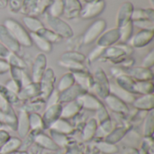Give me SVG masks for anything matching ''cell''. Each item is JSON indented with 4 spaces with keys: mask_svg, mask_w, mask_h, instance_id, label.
<instances>
[{
    "mask_svg": "<svg viewBox=\"0 0 154 154\" xmlns=\"http://www.w3.org/2000/svg\"><path fill=\"white\" fill-rule=\"evenodd\" d=\"M75 79V83L81 87L84 90L88 91L92 89L94 85V79L93 77L87 71H79L72 73Z\"/></svg>",
    "mask_w": 154,
    "mask_h": 154,
    "instance_id": "18",
    "label": "cell"
},
{
    "mask_svg": "<svg viewBox=\"0 0 154 154\" xmlns=\"http://www.w3.org/2000/svg\"><path fill=\"white\" fill-rule=\"evenodd\" d=\"M23 22L25 25V27L31 32H34L37 33L40 30H42L44 25L43 23L37 19L36 17H32V16H24L23 18Z\"/></svg>",
    "mask_w": 154,
    "mask_h": 154,
    "instance_id": "29",
    "label": "cell"
},
{
    "mask_svg": "<svg viewBox=\"0 0 154 154\" xmlns=\"http://www.w3.org/2000/svg\"><path fill=\"white\" fill-rule=\"evenodd\" d=\"M47 23L50 26L51 30L53 31L55 33L60 35L61 38H70L73 36V31L71 27L63 20L59 17L51 16L50 14L46 17Z\"/></svg>",
    "mask_w": 154,
    "mask_h": 154,
    "instance_id": "3",
    "label": "cell"
},
{
    "mask_svg": "<svg viewBox=\"0 0 154 154\" xmlns=\"http://www.w3.org/2000/svg\"><path fill=\"white\" fill-rule=\"evenodd\" d=\"M105 49H106V48H103V47H100V46H97V48H95V49L90 52V54L88 55V61H89V62H93V61H95L96 60L101 58L102 55H103V53H104Z\"/></svg>",
    "mask_w": 154,
    "mask_h": 154,
    "instance_id": "49",
    "label": "cell"
},
{
    "mask_svg": "<svg viewBox=\"0 0 154 154\" xmlns=\"http://www.w3.org/2000/svg\"><path fill=\"white\" fill-rule=\"evenodd\" d=\"M154 64V51L152 50L143 60L142 62V67L147 68V69H152Z\"/></svg>",
    "mask_w": 154,
    "mask_h": 154,
    "instance_id": "52",
    "label": "cell"
},
{
    "mask_svg": "<svg viewBox=\"0 0 154 154\" xmlns=\"http://www.w3.org/2000/svg\"><path fill=\"white\" fill-rule=\"evenodd\" d=\"M16 128L19 135L21 137H25L30 131V123H29V115L25 110H21L17 118Z\"/></svg>",
    "mask_w": 154,
    "mask_h": 154,
    "instance_id": "20",
    "label": "cell"
},
{
    "mask_svg": "<svg viewBox=\"0 0 154 154\" xmlns=\"http://www.w3.org/2000/svg\"><path fill=\"white\" fill-rule=\"evenodd\" d=\"M10 72L12 76V79L15 80L21 88L32 83V79L28 76V74L23 69H18V68H10Z\"/></svg>",
    "mask_w": 154,
    "mask_h": 154,
    "instance_id": "23",
    "label": "cell"
},
{
    "mask_svg": "<svg viewBox=\"0 0 154 154\" xmlns=\"http://www.w3.org/2000/svg\"><path fill=\"white\" fill-rule=\"evenodd\" d=\"M74 84L76 83H75V79H74L72 72H68L60 78L57 86V91L59 93H61L65 91L66 89L69 88L70 87H72Z\"/></svg>",
    "mask_w": 154,
    "mask_h": 154,
    "instance_id": "30",
    "label": "cell"
},
{
    "mask_svg": "<svg viewBox=\"0 0 154 154\" xmlns=\"http://www.w3.org/2000/svg\"><path fill=\"white\" fill-rule=\"evenodd\" d=\"M41 95V88L39 83L32 82L23 87L18 93V98L20 100H31Z\"/></svg>",
    "mask_w": 154,
    "mask_h": 154,
    "instance_id": "16",
    "label": "cell"
},
{
    "mask_svg": "<svg viewBox=\"0 0 154 154\" xmlns=\"http://www.w3.org/2000/svg\"><path fill=\"white\" fill-rule=\"evenodd\" d=\"M133 23L140 27L142 30H153V21L150 20H143V21H134Z\"/></svg>",
    "mask_w": 154,
    "mask_h": 154,
    "instance_id": "55",
    "label": "cell"
},
{
    "mask_svg": "<svg viewBox=\"0 0 154 154\" xmlns=\"http://www.w3.org/2000/svg\"><path fill=\"white\" fill-rule=\"evenodd\" d=\"M116 85H118L120 88H124L125 90L134 94L133 93V88H134V84L135 79H134L132 77H130L126 73L119 75L118 77L116 78Z\"/></svg>",
    "mask_w": 154,
    "mask_h": 154,
    "instance_id": "28",
    "label": "cell"
},
{
    "mask_svg": "<svg viewBox=\"0 0 154 154\" xmlns=\"http://www.w3.org/2000/svg\"><path fill=\"white\" fill-rule=\"evenodd\" d=\"M5 60L10 65V67H13V68H18V69H24L25 67H26L24 60L22 58H20L17 55V53H14V52H11L10 51L8 53V55L6 56Z\"/></svg>",
    "mask_w": 154,
    "mask_h": 154,
    "instance_id": "36",
    "label": "cell"
},
{
    "mask_svg": "<svg viewBox=\"0 0 154 154\" xmlns=\"http://www.w3.org/2000/svg\"><path fill=\"white\" fill-rule=\"evenodd\" d=\"M119 32H120V41L123 42H128L132 35H133V32H134V23L133 22H129L128 23L125 24L124 26L118 28Z\"/></svg>",
    "mask_w": 154,
    "mask_h": 154,
    "instance_id": "37",
    "label": "cell"
},
{
    "mask_svg": "<svg viewBox=\"0 0 154 154\" xmlns=\"http://www.w3.org/2000/svg\"><path fill=\"white\" fill-rule=\"evenodd\" d=\"M105 101L106 104L107 105V106L111 109V111L117 113V114H127L129 112V108L126 105V103H125L124 101H122L121 99H119L118 97H116V96L112 95L109 93V95H107L105 97Z\"/></svg>",
    "mask_w": 154,
    "mask_h": 154,
    "instance_id": "15",
    "label": "cell"
},
{
    "mask_svg": "<svg viewBox=\"0 0 154 154\" xmlns=\"http://www.w3.org/2000/svg\"><path fill=\"white\" fill-rule=\"evenodd\" d=\"M22 142L17 138H9L0 149L1 154H10L20 148Z\"/></svg>",
    "mask_w": 154,
    "mask_h": 154,
    "instance_id": "31",
    "label": "cell"
},
{
    "mask_svg": "<svg viewBox=\"0 0 154 154\" xmlns=\"http://www.w3.org/2000/svg\"><path fill=\"white\" fill-rule=\"evenodd\" d=\"M95 119L97 120V123H100V124H102L103 122L109 119L108 113H107V111H106V109L105 108L104 106L102 107H100L98 110H97V116H96Z\"/></svg>",
    "mask_w": 154,
    "mask_h": 154,
    "instance_id": "51",
    "label": "cell"
},
{
    "mask_svg": "<svg viewBox=\"0 0 154 154\" xmlns=\"http://www.w3.org/2000/svg\"><path fill=\"white\" fill-rule=\"evenodd\" d=\"M97 147L98 149L104 152V153L106 154H113L116 153L117 152V148L113 144V143H109L107 142H105V143H100L97 144Z\"/></svg>",
    "mask_w": 154,
    "mask_h": 154,
    "instance_id": "46",
    "label": "cell"
},
{
    "mask_svg": "<svg viewBox=\"0 0 154 154\" xmlns=\"http://www.w3.org/2000/svg\"><path fill=\"white\" fill-rule=\"evenodd\" d=\"M97 130V122L95 118H91L86 125L83 131V140L89 141L93 138Z\"/></svg>",
    "mask_w": 154,
    "mask_h": 154,
    "instance_id": "33",
    "label": "cell"
},
{
    "mask_svg": "<svg viewBox=\"0 0 154 154\" xmlns=\"http://www.w3.org/2000/svg\"><path fill=\"white\" fill-rule=\"evenodd\" d=\"M60 60H72L79 63H83L86 60V56L80 52L72 51H66L60 56Z\"/></svg>",
    "mask_w": 154,
    "mask_h": 154,
    "instance_id": "38",
    "label": "cell"
},
{
    "mask_svg": "<svg viewBox=\"0 0 154 154\" xmlns=\"http://www.w3.org/2000/svg\"><path fill=\"white\" fill-rule=\"evenodd\" d=\"M61 109H62V105L60 103L46 106V110L42 116L44 127H50L55 121L60 118Z\"/></svg>",
    "mask_w": 154,
    "mask_h": 154,
    "instance_id": "13",
    "label": "cell"
},
{
    "mask_svg": "<svg viewBox=\"0 0 154 154\" xmlns=\"http://www.w3.org/2000/svg\"><path fill=\"white\" fill-rule=\"evenodd\" d=\"M81 106L77 100L68 102L64 106H62L61 109V114H60V118L62 119H70L77 116L79 111L81 110Z\"/></svg>",
    "mask_w": 154,
    "mask_h": 154,
    "instance_id": "22",
    "label": "cell"
},
{
    "mask_svg": "<svg viewBox=\"0 0 154 154\" xmlns=\"http://www.w3.org/2000/svg\"><path fill=\"white\" fill-rule=\"evenodd\" d=\"M109 93L114 95V96H116V97H118L119 99H121L125 103H131V104H133L134 101L136 98L134 94L125 90L124 88H120L116 83H110Z\"/></svg>",
    "mask_w": 154,
    "mask_h": 154,
    "instance_id": "19",
    "label": "cell"
},
{
    "mask_svg": "<svg viewBox=\"0 0 154 154\" xmlns=\"http://www.w3.org/2000/svg\"><path fill=\"white\" fill-rule=\"evenodd\" d=\"M0 92L1 94L5 97V99L10 103V104H13V103H16L19 98H18V96L14 93H13L12 91L8 90L5 86H0Z\"/></svg>",
    "mask_w": 154,
    "mask_h": 154,
    "instance_id": "44",
    "label": "cell"
},
{
    "mask_svg": "<svg viewBox=\"0 0 154 154\" xmlns=\"http://www.w3.org/2000/svg\"><path fill=\"white\" fill-rule=\"evenodd\" d=\"M133 93L148 95L153 93V83L152 80H135L134 84Z\"/></svg>",
    "mask_w": 154,
    "mask_h": 154,
    "instance_id": "24",
    "label": "cell"
},
{
    "mask_svg": "<svg viewBox=\"0 0 154 154\" xmlns=\"http://www.w3.org/2000/svg\"><path fill=\"white\" fill-rule=\"evenodd\" d=\"M50 128L52 131L62 134H69L73 132L72 125L68 121H66V119H62V118H59L57 121H55L50 126Z\"/></svg>",
    "mask_w": 154,
    "mask_h": 154,
    "instance_id": "26",
    "label": "cell"
},
{
    "mask_svg": "<svg viewBox=\"0 0 154 154\" xmlns=\"http://www.w3.org/2000/svg\"><path fill=\"white\" fill-rule=\"evenodd\" d=\"M10 51L0 42V58H6V56L8 55V53H9Z\"/></svg>",
    "mask_w": 154,
    "mask_h": 154,
    "instance_id": "58",
    "label": "cell"
},
{
    "mask_svg": "<svg viewBox=\"0 0 154 154\" xmlns=\"http://www.w3.org/2000/svg\"><path fill=\"white\" fill-rule=\"evenodd\" d=\"M5 125H3V124L0 122V130H5Z\"/></svg>",
    "mask_w": 154,
    "mask_h": 154,
    "instance_id": "59",
    "label": "cell"
},
{
    "mask_svg": "<svg viewBox=\"0 0 154 154\" xmlns=\"http://www.w3.org/2000/svg\"><path fill=\"white\" fill-rule=\"evenodd\" d=\"M76 100L79 103L82 108L90 111H97L104 106L103 103L97 97V96H94L93 94H89L88 92L79 96Z\"/></svg>",
    "mask_w": 154,
    "mask_h": 154,
    "instance_id": "9",
    "label": "cell"
},
{
    "mask_svg": "<svg viewBox=\"0 0 154 154\" xmlns=\"http://www.w3.org/2000/svg\"><path fill=\"white\" fill-rule=\"evenodd\" d=\"M0 42L11 52L18 53L21 50L20 44L3 24H0Z\"/></svg>",
    "mask_w": 154,
    "mask_h": 154,
    "instance_id": "10",
    "label": "cell"
},
{
    "mask_svg": "<svg viewBox=\"0 0 154 154\" xmlns=\"http://www.w3.org/2000/svg\"><path fill=\"white\" fill-rule=\"evenodd\" d=\"M126 133V128L125 127H122V128H117L114 131H112L106 137V142L109 143H116L117 142H119L123 137L124 135Z\"/></svg>",
    "mask_w": 154,
    "mask_h": 154,
    "instance_id": "40",
    "label": "cell"
},
{
    "mask_svg": "<svg viewBox=\"0 0 154 154\" xmlns=\"http://www.w3.org/2000/svg\"><path fill=\"white\" fill-rule=\"evenodd\" d=\"M0 122L5 125L14 128L16 126L17 117H16L14 113L5 114V113H3V112H0Z\"/></svg>",
    "mask_w": 154,
    "mask_h": 154,
    "instance_id": "41",
    "label": "cell"
},
{
    "mask_svg": "<svg viewBox=\"0 0 154 154\" xmlns=\"http://www.w3.org/2000/svg\"><path fill=\"white\" fill-rule=\"evenodd\" d=\"M134 106L139 110L144 111H152L154 106V96L153 94L143 95L139 98H135L133 103Z\"/></svg>",
    "mask_w": 154,
    "mask_h": 154,
    "instance_id": "21",
    "label": "cell"
},
{
    "mask_svg": "<svg viewBox=\"0 0 154 154\" xmlns=\"http://www.w3.org/2000/svg\"><path fill=\"white\" fill-rule=\"evenodd\" d=\"M106 22L103 19H98L95 21L85 32L83 35V43L85 45L90 44L97 41L99 36L106 31Z\"/></svg>",
    "mask_w": 154,
    "mask_h": 154,
    "instance_id": "4",
    "label": "cell"
},
{
    "mask_svg": "<svg viewBox=\"0 0 154 154\" xmlns=\"http://www.w3.org/2000/svg\"><path fill=\"white\" fill-rule=\"evenodd\" d=\"M47 67V58L44 53H39L32 65V81L39 83Z\"/></svg>",
    "mask_w": 154,
    "mask_h": 154,
    "instance_id": "6",
    "label": "cell"
},
{
    "mask_svg": "<svg viewBox=\"0 0 154 154\" xmlns=\"http://www.w3.org/2000/svg\"><path fill=\"white\" fill-rule=\"evenodd\" d=\"M29 123L30 129L32 130H39L44 128L42 117L40 116V115L37 113H32L29 115Z\"/></svg>",
    "mask_w": 154,
    "mask_h": 154,
    "instance_id": "39",
    "label": "cell"
},
{
    "mask_svg": "<svg viewBox=\"0 0 154 154\" xmlns=\"http://www.w3.org/2000/svg\"><path fill=\"white\" fill-rule=\"evenodd\" d=\"M154 13L152 8L149 9H134L132 14L131 20L132 22L134 21H143V20H150L153 21Z\"/></svg>",
    "mask_w": 154,
    "mask_h": 154,
    "instance_id": "27",
    "label": "cell"
},
{
    "mask_svg": "<svg viewBox=\"0 0 154 154\" xmlns=\"http://www.w3.org/2000/svg\"><path fill=\"white\" fill-rule=\"evenodd\" d=\"M106 4L104 1H94L87 4L81 11V17L84 19H90L98 16L105 9Z\"/></svg>",
    "mask_w": 154,
    "mask_h": 154,
    "instance_id": "11",
    "label": "cell"
},
{
    "mask_svg": "<svg viewBox=\"0 0 154 154\" xmlns=\"http://www.w3.org/2000/svg\"><path fill=\"white\" fill-rule=\"evenodd\" d=\"M125 73L135 80H152L153 73L151 69L144 67H130L125 69Z\"/></svg>",
    "mask_w": 154,
    "mask_h": 154,
    "instance_id": "14",
    "label": "cell"
},
{
    "mask_svg": "<svg viewBox=\"0 0 154 154\" xmlns=\"http://www.w3.org/2000/svg\"><path fill=\"white\" fill-rule=\"evenodd\" d=\"M87 91L84 90L81 87L77 84H74L69 88L66 89L65 91L60 93V103H68L76 100L79 96L86 93Z\"/></svg>",
    "mask_w": 154,
    "mask_h": 154,
    "instance_id": "17",
    "label": "cell"
},
{
    "mask_svg": "<svg viewBox=\"0 0 154 154\" xmlns=\"http://www.w3.org/2000/svg\"><path fill=\"white\" fill-rule=\"evenodd\" d=\"M134 9V5L130 2H125L121 5L117 12V16H116L117 28H120L132 21L131 17H132Z\"/></svg>",
    "mask_w": 154,
    "mask_h": 154,
    "instance_id": "12",
    "label": "cell"
},
{
    "mask_svg": "<svg viewBox=\"0 0 154 154\" xmlns=\"http://www.w3.org/2000/svg\"><path fill=\"white\" fill-rule=\"evenodd\" d=\"M43 106H45L44 101H30L26 105V108L23 110H25L26 112L37 113L43 107Z\"/></svg>",
    "mask_w": 154,
    "mask_h": 154,
    "instance_id": "45",
    "label": "cell"
},
{
    "mask_svg": "<svg viewBox=\"0 0 154 154\" xmlns=\"http://www.w3.org/2000/svg\"><path fill=\"white\" fill-rule=\"evenodd\" d=\"M51 135H52V140L53 142L58 145V146H64L68 143V140L65 136V134L51 131Z\"/></svg>",
    "mask_w": 154,
    "mask_h": 154,
    "instance_id": "47",
    "label": "cell"
},
{
    "mask_svg": "<svg viewBox=\"0 0 154 154\" xmlns=\"http://www.w3.org/2000/svg\"><path fill=\"white\" fill-rule=\"evenodd\" d=\"M10 65L5 60L0 59V74H5L10 70Z\"/></svg>",
    "mask_w": 154,
    "mask_h": 154,
    "instance_id": "56",
    "label": "cell"
},
{
    "mask_svg": "<svg viewBox=\"0 0 154 154\" xmlns=\"http://www.w3.org/2000/svg\"><path fill=\"white\" fill-rule=\"evenodd\" d=\"M37 34H39L40 36H42V38H44L46 41H48L49 42L52 43H58L60 42H61L62 38L58 35L57 33H55L53 31H51V29H46L45 27H43L42 30H40Z\"/></svg>",
    "mask_w": 154,
    "mask_h": 154,
    "instance_id": "35",
    "label": "cell"
},
{
    "mask_svg": "<svg viewBox=\"0 0 154 154\" xmlns=\"http://www.w3.org/2000/svg\"><path fill=\"white\" fill-rule=\"evenodd\" d=\"M113 128H114V125H113V122L108 119L105 122H103L98 129V132H101L102 134H106V135H108L112 131H113Z\"/></svg>",
    "mask_w": 154,
    "mask_h": 154,
    "instance_id": "50",
    "label": "cell"
},
{
    "mask_svg": "<svg viewBox=\"0 0 154 154\" xmlns=\"http://www.w3.org/2000/svg\"><path fill=\"white\" fill-rule=\"evenodd\" d=\"M60 103V93L57 91V89H54L52 91V93L48 97L46 102H45V106H52L55 104Z\"/></svg>",
    "mask_w": 154,
    "mask_h": 154,
    "instance_id": "54",
    "label": "cell"
},
{
    "mask_svg": "<svg viewBox=\"0 0 154 154\" xmlns=\"http://www.w3.org/2000/svg\"><path fill=\"white\" fill-rule=\"evenodd\" d=\"M120 41V32L117 27L105 31L97 39V46L107 48L115 45Z\"/></svg>",
    "mask_w": 154,
    "mask_h": 154,
    "instance_id": "8",
    "label": "cell"
},
{
    "mask_svg": "<svg viewBox=\"0 0 154 154\" xmlns=\"http://www.w3.org/2000/svg\"><path fill=\"white\" fill-rule=\"evenodd\" d=\"M94 85L92 89L101 98H105L107 95H109V87L110 81L106 74V72L101 69L98 68L96 69L94 73Z\"/></svg>",
    "mask_w": 154,
    "mask_h": 154,
    "instance_id": "2",
    "label": "cell"
},
{
    "mask_svg": "<svg viewBox=\"0 0 154 154\" xmlns=\"http://www.w3.org/2000/svg\"><path fill=\"white\" fill-rule=\"evenodd\" d=\"M9 138H10V136L7 132H5V130H0V149L2 148V146L6 143V141Z\"/></svg>",
    "mask_w": 154,
    "mask_h": 154,
    "instance_id": "57",
    "label": "cell"
},
{
    "mask_svg": "<svg viewBox=\"0 0 154 154\" xmlns=\"http://www.w3.org/2000/svg\"><path fill=\"white\" fill-rule=\"evenodd\" d=\"M58 63L60 67L68 69L69 72H72V73L79 72V71H87V69L85 68L83 63L72 61V60H60Z\"/></svg>",
    "mask_w": 154,
    "mask_h": 154,
    "instance_id": "32",
    "label": "cell"
},
{
    "mask_svg": "<svg viewBox=\"0 0 154 154\" xmlns=\"http://www.w3.org/2000/svg\"><path fill=\"white\" fill-rule=\"evenodd\" d=\"M30 37L32 39V43H34L36 45V47L39 50H41L42 52L50 53L52 51V44L51 42H49L48 41H46L42 36H40L39 34L34 33V32H31Z\"/></svg>",
    "mask_w": 154,
    "mask_h": 154,
    "instance_id": "25",
    "label": "cell"
},
{
    "mask_svg": "<svg viewBox=\"0 0 154 154\" xmlns=\"http://www.w3.org/2000/svg\"><path fill=\"white\" fill-rule=\"evenodd\" d=\"M0 112L5 113V114L14 113L11 107V104L5 99V97L1 94V92H0Z\"/></svg>",
    "mask_w": 154,
    "mask_h": 154,
    "instance_id": "48",
    "label": "cell"
},
{
    "mask_svg": "<svg viewBox=\"0 0 154 154\" xmlns=\"http://www.w3.org/2000/svg\"><path fill=\"white\" fill-rule=\"evenodd\" d=\"M63 8H64L63 1L62 0H55V2L53 3V5H51V7L50 9V15L59 17V15H60V14L62 13Z\"/></svg>",
    "mask_w": 154,
    "mask_h": 154,
    "instance_id": "43",
    "label": "cell"
},
{
    "mask_svg": "<svg viewBox=\"0 0 154 154\" xmlns=\"http://www.w3.org/2000/svg\"><path fill=\"white\" fill-rule=\"evenodd\" d=\"M5 87L8 89V90H10V91H12L13 93H14V94H16L17 96H18V93L20 92V90H21V86L15 81V80H14V79H9L8 81H6V83L5 84Z\"/></svg>",
    "mask_w": 154,
    "mask_h": 154,
    "instance_id": "53",
    "label": "cell"
},
{
    "mask_svg": "<svg viewBox=\"0 0 154 154\" xmlns=\"http://www.w3.org/2000/svg\"><path fill=\"white\" fill-rule=\"evenodd\" d=\"M153 30H141L129 40V45L135 48H143L153 39Z\"/></svg>",
    "mask_w": 154,
    "mask_h": 154,
    "instance_id": "7",
    "label": "cell"
},
{
    "mask_svg": "<svg viewBox=\"0 0 154 154\" xmlns=\"http://www.w3.org/2000/svg\"><path fill=\"white\" fill-rule=\"evenodd\" d=\"M153 111H150L143 128V134L145 136H151L153 133Z\"/></svg>",
    "mask_w": 154,
    "mask_h": 154,
    "instance_id": "42",
    "label": "cell"
},
{
    "mask_svg": "<svg viewBox=\"0 0 154 154\" xmlns=\"http://www.w3.org/2000/svg\"><path fill=\"white\" fill-rule=\"evenodd\" d=\"M55 82H56V76L54 74L53 69L51 68L46 69L41 81L39 82L41 88V97L43 99H47L48 97L55 89L54 88Z\"/></svg>",
    "mask_w": 154,
    "mask_h": 154,
    "instance_id": "5",
    "label": "cell"
},
{
    "mask_svg": "<svg viewBox=\"0 0 154 154\" xmlns=\"http://www.w3.org/2000/svg\"><path fill=\"white\" fill-rule=\"evenodd\" d=\"M35 142L42 147L48 150H57L59 148V146L53 142L52 139L43 134H40L39 135H37L35 138Z\"/></svg>",
    "mask_w": 154,
    "mask_h": 154,
    "instance_id": "34",
    "label": "cell"
},
{
    "mask_svg": "<svg viewBox=\"0 0 154 154\" xmlns=\"http://www.w3.org/2000/svg\"><path fill=\"white\" fill-rule=\"evenodd\" d=\"M10 34L15 39V41L20 44V46L31 47L32 45V39L30 37V33L26 31V29L17 21L8 18L5 19L3 24Z\"/></svg>",
    "mask_w": 154,
    "mask_h": 154,
    "instance_id": "1",
    "label": "cell"
}]
</instances>
